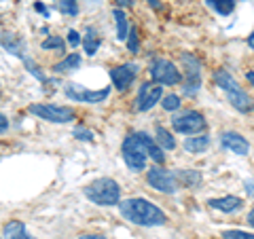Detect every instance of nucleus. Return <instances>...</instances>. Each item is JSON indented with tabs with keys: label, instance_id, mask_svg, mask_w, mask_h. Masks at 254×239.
I'll use <instances>...</instances> for the list:
<instances>
[{
	"label": "nucleus",
	"instance_id": "1",
	"mask_svg": "<svg viewBox=\"0 0 254 239\" xmlns=\"http://www.w3.org/2000/svg\"><path fill=\"white\" fill-rule=\"evenodd\" d=\"M119 210H121L123 218L140 227H161L168 222L165 212L157 208L155 203H150L148 199H140V197L125 199V201H119Z\"/></svg>",
	"mask_w": 254,
	"mask_h": 239
},
{
	"label": "nucleus",
	"instance_id": "2",
	"mask_svg": "<svg viewBox=\"0 0 254 239\" xmlns=\"http://www.w3.org/2000/svg\"><path fill=\"white\" fill-rule=\"evenodd\" d=\"M214 81H216V85L227 93L229 104H231L235 110H240V113H252L254 110L250 95L237 85V81L227 72V70H216V72H214Z\"/></svg>",
	"mask_w": 254,
	"mask_h": 239
},
{
	"label": "nucleus",
	"instance_id": "3",
	"mask_svg": "<svg viewBox=\"0 0 254 239\" xmlns=\"http://www.w3.org/2000/svg\"><path fill=\"white\" fill-rule=\"evenodd\" d=\"M148 135L146 133H131L123 142V161L131 172H142L148 159Z\"/></svg>",
	"mask_w": 254,
	"mask_h": 239
},
{
	"label": "nucleus",
	"instance_id": "4",
	"mask_svg": "<svg viewBox=\"0 0 254 239\" xmlns=\"http://www.w3.org/2000/svg\"><path fill=\"white\" fill-rule=\"evenodd\" d=\"M85 197L93 201L95 205H102V208H108V205H119L121 201V188L113 178H98L89 182L83 188Z\"/></svg>",
	"mask_w": 254,
	"mask_h": 239
},
{
	"label": "nucleus",
	"instance_id": "5",
	"mask_svg": "<svg viewBox=\"0 0 254 239\" xmlns=\"http://www.w3.org/2000/svg\"><path fill=\"white\" fill-rule=\"evenodd\" d=\"M30 113L49 123H70L76 119V113L68 106H55V104H32Z\"/></svg>",
	"mask_w": 254,
	"mask_h": 239
},
{
	"label": "nucleus",
	"instance_id": "6",
	"mask_svg": "<svg viewBox=\"0 0 254 239\" xmlns=\"http://www.w3.org/2000/svg\"><path fill=\"white\" fill-rule=\"evenodd\" d=\"M146 182L150 186H153L155 190H161V193H176L178 190V178H176V174H172L168 170H163L161 165H155V167H150L148 174H146Z\"/></svg>",
	"mask_w": 254,
	"mask_h": 239
},
{
	"label": "nucleus",
	"instance_id": "7",
	"mask_svg": "<svg viewBox=\"0 0 254 239\" xmlns=\"http://www.w3.org/2000/svg\"><path fill=\"white\" fill-rule=\"evenodd\" d=\"M172 127L176 129L178 133H187V135H195L203 131L208 123H205V119L201 113H195V110H187V113L182 115H176L172 119Z\"/></svg>",
	"mask_w": 254,
	"mask_h": 239
},
{
	"label": "nucleus",
	"instance_id": "8",
	"mask_svg": "<svg viewBox=\"0 0 254 239\" xmlns=\"http://www.w3.org/2000/svg\"><path fill=\"white\" fill-rule=\"evenodd\" d=\"M180 60L185 63V85H182V89H185V93L193 95L201 87V63L190 53H182Z\"/></svg>",
	"mask_w": 254,
	"mask_h": 239
},
{
	"label": "nucleus",
	"instance_id": "9",
	"mask_svg": "<svg viewBox=\"0 0 254 239\" xmlns=\"http://www.w3.org/2000/svg\"><path fill=\"white\" fill-rule=\"evenodd\" d=\"M150 76L159 85H178L182 81L180 70L170 60H155L150 66Z\"/></svg>",
	"mask_w": 254,
	"mask_h": 239
},
{
	"label": "nucleus",
	"instance_id": "10",
	"mask_svg": "<svg viewBox=\"0 0 254 239\" xmlns=\"http://www.w3.org/2000/svg\"><path fill=\"white\" fill-rule=\"evenodd\" d=\"M66 95L70 100H74V102H83V104H100V102H104L110 95V87L91 91V89H85L83 85L70 83V85H66Z\"/></svg>",
	"mask_w": 254,
	"mask_h": 239
},
{
	"label": "nucleus",
	"instance_id": "11",
	"mask_svg": "<svg viewBox=\"0 0 254 239\" xmlns=\"http://www.w3.org/2000/svg\"><path fill=\"white\" fill-rule=\"evenodd\" d=\"M163 98V85L159 83H144L140 87V93H138V100H136V108L140 113H146V110L153 108L157 102H161Z\"/></svg>",
	"mask_w": 254,
	"mask_h": 239
},
{
	"label": "nucleus",
	"instance_id": "12",
	"mask_svg": "<svg viewBox=\"0 0 254 239\" xmlns=\"http://www.w3.org/2000/svg\"><path fill=\"white\" fill-rule=\"evenodd\" d=\"M138 76V66L136 63H123V66H117L110 70V78L119 91H125Z\"/></svg>",
	"mask_w": 254,
	"mask_h": 239
},
{
	"label": "nucleus",
	"instance_id": "13",
	"mask_svg": "<svg viewBox=\"0 0 254 239\" xmlns=\"http://www.w3.org/2000/svg\"><path fill=\"white\" fill-rule=\"evenodd\" d=\"M220 142H222V146L225 148H229L231 153L242 155V157L248 155V150H250L248 140H246L242 133H237V131H225L222 133V138H220Z\"/></svg>",
	"mask_w": 254,
	"mask_h": 239
},
{
	"label": "nucleus",
	"instance_id": "14",
	"mask_svg": "<svg viewBox=\"0 0 254 239\" xmlns=\"http://www.w3.org/2000/svg\"><path fill=\"white\" fill-rule=\"evenodd\" d=\"M208 205L212 210H218V212H225V214H235L244 208V201L240 197H233V195H227V197H218V199H210Z\"/></svg>",
	"mask_w": 254,
	"mask_h": 239
},
{
	"label": "nucleus",
	"instance_id": "15",
	"mask_svg": "<svg viewBox=\"0 0 254 239\" xmlns=\"http://www.w3.org/2000/svg\"><path fill=\"white\" fill-rule=\"evenodd\" d=\"M0 45H2L11 55L26 58V55H23V51H26V43H23L17 34H13V32H0Z\"/></svg>",
	"mask_w": 254,
	"mask_h": 239
},
{
	"label": "nucleus",
	"instance_id": "16",
	"mask_svg": "<svg viewBox=\"0 0 254 239\" xmlns=\"http://www.w3.org/2000/svg\"><path fill=\"white\" fill-rule=\"evenodd\" d=\"M4 239H30L28 237V229L21 220H9L2 229Z\"/></svg>",
	"mask_w": 254,
	"mask_h": 239
},
{
	"label": "nucleus",
	"instance_id": "17",
	"mask_svg": "<svg viewBox=\"0 0 254 239\" xmlns=\"http://www.w3.org/2000/svg\"><path fill=\"white\" fill-rule=\"evenodd\" d=\"M208 146H210V138H205V135H193V138L185 140V150L190 155H201L208 150Z\"/></svg>",
	"mask_w": 254,
	"mask_h": 239
},
{
	"label": "nucleus",
	"instance_id": "18",
	"mask_svg": "<svg viewBox=\"0 0 254 239\" xmlns=\"http://www.w3.org/2000/svg\"><path fill=\"white\" fill-rule=\"evenodd\" d=\"M81 66V55L78 53H72V55H68V58H64L62 61H58L53 66V70L58 74H62V72H72L74 68H78Z\"/></svg>",
	"mask_w": 254,
	"mask_h": 239
},
{
	"label": "nucleus",
	"instance_id": "19",
	"mask_svg": "<svg viewBox=\"0 0 254 239\" xmlns=\"http://www.w3.org/2000/svg\"><path fill=\"white\" fill-rule=\"evenodd\" d=\"M113 15H115V21H117V38L119 41H125L127 34H129V28H131L129 21H127V15L121 9H115Z\"/></svg>",
	"mask_w": 254,
	"mask_h": 239
},
{
	"label": "nucleus",
	"instance_id": "20",
	"mask_svg": "<svg viewBox=\"0 0 254 239\" xmlns=\"http://www.w3.org/2000/svg\"><path fill=\"white\" fill-rule=\"evenodd\" d=\"M176 178L180 186H197L201 182V174L195 170H180L176 174Z\"/></svg>",
	"mask_w": 254,
	"mask_h": 239
},
{
	"label": "nucleus",
	"instance_id": "21",
	"mask_svg": "<svg viewBox=\"0 0 254 239\" xmlns=\"http://www.w3.org/2000/svg\"><path fill=\"white\" fill-rule=\"evenodd\" d=\"M155 135H157V144L161 146L163 150L176 148V140H174V135H172L168 129H165V127L159 125V127H157V131H155Z\"/></svg>",
	"mask_w": 254,
	"mask_h": 239
},
{
	"label": "nucleus",
	"instance_id": "22",
	"mask_svg": "<svg viewBox=\"0 0 254 239\" xmlns=\"http://www.w3.org/2000/svg\"><path fill=\"white\" fill-rule=\"evenodd\" d=\"M83 47H85V53H87V55L98 53V49H100V36H98V32L91 30V28L87 30L85 41H83Z\"/></svg>",
	"mask_w": 254,
	"mask_h": 239
},
{
	"label": "nucleus",
	"instance_id": "23",
	"mask_svg": "<svg viewBox=\"0 0 254 239\" xmlns=\"http://www.w3.org/2000/svg\"><path fill=\"white\" fill-rule=\"evenodd\" d=\"M205 2H208V6H212L218 15H229V13H233L237 0H205Z\"/></svg>",
	"mask_w": 254,
	"mask_h": 239
},
{
	"label": "nucleus",
	"instance_id": "24",
	"mask_svg": "<svg viewBox=\"0 0 254 239\" xmlns=\"http://www.w3.org/2000/svg\"><path fill=\"white\" fill-rule=\"evenodd\" d=\"M127 51L129 53H138L140 51V34H138V28L131 26L129 28V34H127Z\"/></svg>",
	"mask_w": 254,
	"mask_h": 239
},
{
	"label": "nucleus",
	"instance_id": "25",
	"mask_svg": "<svg viewBox=\"0 0 254 239\" xmlns=\"http://www.w3.org/2000/svg\"><path fill=\"white\" fill-rule=\"evenodd\" d=\"M58 9L64 13V15H70V17H74L78 13V2L76 0H60L58 2Z\"/></svg>",
	"mask_w": 254,
	"mask_h": 239
},
{
	"label": "nucleus",
	"instance_id": "26",
	"mask_svg": "<svg viewBox=\"0 0 254 239\" xmlns=\"http://www.w3.org/2000/svg\"><path fill=\"white\" fill-rule=\"evenodd\" d=\"M148 157L153 159L155 163H159L161 165L163 161H165V155H163V148L159 146V144H155L153 140H148Z\"/></svg>",
	"mask_w": 254,
	"mask_h": 239
},
{
	"label": "nucleus",
	"instance_id": "27",
	"mask_svg": "<svg viewBox=\"0 0 254 239\" xmlns=\"http://www.w3.org/2000/svg\"><path fill=\"white\" fill-rule=\"evenodd\" d=\"M161 106L165 108V110H178L180 108V98L176 93H170V95H163V102H161Z\"/></svg>",
	"mask_w": 254,
	"mask_h": 239
},
{
	"label": "nucleus",
	"instance_id": "28",
	"mask_svg": "<svg viewBox=\"0 0 254 239\" xmlns=\"http://www.w3.org/2000/svg\"><path fill=\"white\" fill-rule=\"evenodd\" d=\"M43 49H58V51H64V41L60 36H49V38H45L43 41Z\"/></svg>",
	"mask_w": 254,
	"mask_h": 239
},
{
	"label": "nucleus",
	"instance_id": "29",
	"mask_svg": "<svg viewBox=\"0 0 254 239\" xmlns=\"http://www.w3.org/2000/svg\"><path fill=\"white\" fill-rule=\"evenodd\" d=\"M222 237L225 239H254V233H246V231H225Z\"/></svg>",
	"mask_w": 254,
	"mask_h": 239
},
{
	"label": "nucleus",
	"instance_id": "30",
	"mask_svg": "<svg viewBox=\"0 0 254 239\" xmlns=\"http://www.w3.org/2000/svg\"><path fill=\"white\" fill-rule=\"evenodd\" d=\"M74 138L76 140H85V142H93V133L89 129H83V127H76V129H74Z\"/></svg>",
	"mask_w": 254,
	"mask_h": 239
},
{
	"label": "nucleus",
	"instance_id": "31",
	"mask_svg": "<svg viewBox=\"0 0 254 239\" xmlns=\"http://www.w3.org/2000/svg\"><path fill=\"white\" fill-rule=\"evenodd\" d=\"M68 45L74 47V49H76L78 45H81V34H78L76 30H70V32H68Z\"/></svg>",
	"mask_w": 254,
	"mask_h": 239
},
{
	"label": "nucleus",
	"instance_id": "32",
	"mask_svg": "<svg viewBox=\"0 0 254 239\" xmlns=\"http://www.w3.org/2000/svg\"><path fill=\"white\" fill-rule=\"evenodd\" d=\"M6 129H9V119L0 113V133H4Z\"/></svg>",
	"mask_w": 254,
	"mask_h": 239
},
{
	"label": "nucleus",
	"instance_id": "33",
	"mask_svg": "<svg viewBox=\"0 0 254 239\" xmlns=\"http://www.w3.org/2000/svg\"><path fill=\"white\" fill-rule=\"evenodd\" d=\"M34 9H36L38 13H43V15H45V17H49V9H47V6H45V4H41V2H36V4H34Z\"/></svg>",
	"mask_w": 254,
	"mask_h": 239
},
{
	"label": "nucleus",
	"instance_id": "34",
	"mask_svg": "<svg viewBox=\"0 0 254 239\" xmlns=\"http://www.w3.org/2000/svg\"><path fill=\"white\" fill-rule=\"evenodd\" d=\"M119 6H133V0H117Z\"/></svg>",
	"mask_w": 254,
	"mask_h": 239
},
{
	"label": "nucleus",
	"instance_id": "35",
	"mask_svg": "<svg viewBox=\"0 0 254 239\" xmlns=\"http://www.w3.org/2000/svg\"><path fill=\"white\" fill-rule=\"evenodd\" d=\"M78 239H106L104 235H81Z\"/></svg>",
	"mask_w": 254,
	"mask_h": 239
},
{
	"label": "nucleus",
	"instance_id": "36",
	"mask_svg": "<svg viewBox=\"0 0 254 239\" xmlns=\"http://www.w3.org/2000/svg\"><path fill=\"white\" fill-rule=\"evenodd\" d=\"M248 225L250 227H254V208L250 210V214H248Z\"/></svg>",
	"mask_w": 254,
	"mask_h": 239
},
{
	"label": "nucleus",
	"instance_id": "37",
	"mask_svg": "<svg viewBox=\"0 0 254 239\" xmlns=\"http://www.w3.org/2000/svg\"><path fill=\"white\" fill-rule=\"evenodd\" d=\"M248 47H250V49L254 51V32H252V34L248 36Z\"/></svg>",
	"mask_w": 254,
	"mask_h": 239
},
{
	"label": "nucleus",
	"instance_id": "38",
	"mask_svg": "<svg viewBox=\"0 0 254 239\" xmlns=\"http://www.w3.org/2000/svg\"><path fill=\"white\" fill-rule=\"evenodd\" d=\"M246 78H248V83L254 87V72H248V74H246Z\"/></svg>",
	"mask_w": 254,
	"mask_h": 239
}]
</instances>
